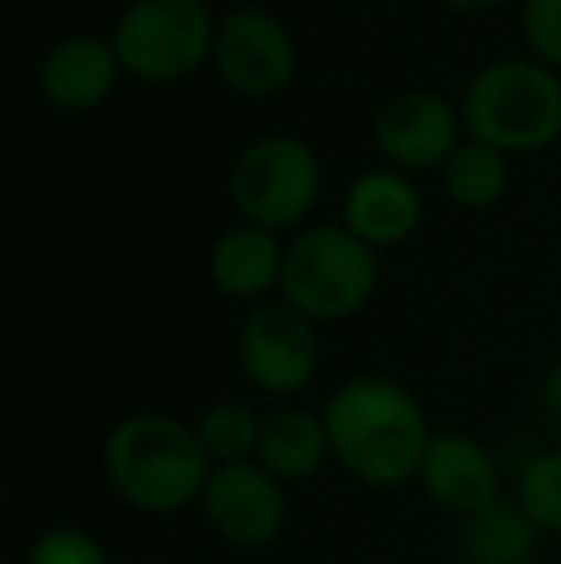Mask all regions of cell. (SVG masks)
Segmentation results:
<instances>
[{"label": "cell", "mask_w": 561, "mask_h": 564, "mask_svg": "<svg viewBox=\"0 0 561 564\" xmlns=\"http://www.w3.org/2000/svg\"><path fill=\"white\" fill-rule=\"evenodd\" d=\"M323 423L338 468L381 491L416 480L434 434L412 388L385 372H358L343 380L323 403Z\"/></svg>", "instance_id": "6da1fadb"}, {"label": "cell", "mask_w": 561, "mask_h": 564, "mask_svg": "<svg viewBox=\"0 0 561 564\" xmlns=\"http://www.w3.org/2000/svg\"><path fill=\"white\" fill-rule=\"evenodd\" d=\"M100 465L112 496L142 514H177L196 507L216 468L196 426L165 411H136L120 419L108 431Z\"/></svg>", "instance_id": "7a4b0ae2"}, {"label": "cell", "mask_w": 561, "mask_h": 564, "mask_svg": "<svg viewBox=\"0 0 561 564\" xmlns=\"http://www.w3.org/2000/svg\"><path fill=\"white\" fill-rule=\"evenodd\" d=\"M465 139L500 154H539L561 139V74L542 62L496 58L462 93Z\"/></svg>", "instance_id": "3957f363"}, {"label": "cell", "mask_w": 561, "mask_h": 564, "mask_svg": "<svg viewBox=\"0 0 561 564\" xmlns=\"http://www.w3.org/2000/svg\"><path fill=\"white\" fill-rule=\"evenodd\" d=\"M381 261L343 224L300 227L284 242V269L278 296L300 315L320 323H343L374 300Z\"/></svg>", "instance_id": "277c9868"}, {"label": "cell", "mask_w": 561, "mask_h": 564, "mask_svg": "<svg viewBox=\"0 0 561 564\" xmlns=\"http://www.w3.org/2000/svg\"><path fill=\"white\" fill-rule=\"evenodd\" d=\"M323 193V162L300 134H258L235 154L227 173V200L239 224L266 227L273 235L304 227Z\"/></svg>", "instance_id": "5b68a950"}, {"label": "cell", "mask_w": 561, "mask_h": 564, "mask_svg": "<svg viewBox=\"0 0 561 564\" xmlns=\"http://www.w3.org/2000/svg\"><path fill=\"white\" fill-rule=\"evenodd\" d=\"M216 23L208 0H131L108 39L128 77L173 85L212 62Z\"/></svg>", "instance_id": "8992f818"}, {"label": "cell", "mask_w": 561, "mask_h": 564, "mask_svg": "<svg viewBox=\"0 0 561 564\" xmlns=\"http://www.w3.org/2000/svg\"><path fill=\"white\" fill-rule=\"evenodd\" d=\"M235 357L250 384L270 400H292L320 372V330L284 300H266L247 312L235 338Z\"/></svg>", "instance_id": "52a82bcc"}, {"label": "cell", "mask_w": 561, "mask_h": 564, "mask_svg": "<svg viewBox=\"0 0 561 564\" xmlns=\"http://www.w3.org/2000/svg\"><path fill=\"white\" fill-rule=\"evenodd\" d=\"M212 69L235 97H278L296 77V39L270 8H231L216 23Z\"/></svg>", "instance_id": "ba28073f"}, {"label": "cell", "mask_w": 561, "mask_h": 564, "mask_svg": "<svg viewBox=\"0 0 561 564\" xmlns=\"http://www.w3.org/2000/svg\"><path fill=\"white\" fill-rule=\"evenodd\" d=\"M196 511L219 542L235 550H266L284 534L289 496L278 476L266 473L258 460H239L212 468Z\"/></svg>", "instance_id": "9c48e42d"}, {"label": "cell", "mask_w": 561, "mask_h": 564, "mask_svg": "<svg viewBox=\"0 0 561 564\" xmlns=\"http://www.w3.org/2000/svg\"><path fill=\"white\" fill-rule=\"evenodd\" d=\"M377 154L400 173L442 170L465 142L462 108L434 89H400L381 100L369 123Z\"/></svg>", "instance_id": "30bf717a"}, {"label": "cell", "mask_w": 561, "mask_h": 564, "mask_svg": "<svg viewBox=\"0 0 561 564\" xmlns=\"http://www.w3.org/2000/svg\"><path fill=\"white\" fill-rule=\"evenodd\" d=\"M416 484H420L423 496L434 507L457 514V519H465V514L481 511V507H488L493 499L504 496L500 465H496L493 449L465 431L431 434Z\"/></svg>", "instance_id": "8fae6325"}, {"label": "cell", "mask_w": 561, "mask_h": 564, "mask_svg": "<svg viewBox=\"0 0 561 564\" xmlns=\"http://www.w3.org/2000/svg\"><path fill=\"white\" fill-rule=\"evenodd\" d=\"M120 77L128 74L116 58L112 39L85 35V31L62 35L39 58V89L46 105L58 112H97L120 89Z\"/></svg>", "instance_id": "7c38bea8"}, {"label": "cell", "mask_w": 561, "mask_h": 564, "mask_svg": "<svg viewBox=\"0 0 561 564\" xmlns=\"http://www.w3.org/2000/svg\"><path fill=\"white\" fill-rule=\"evenodd\" d=\"M423 224V196L408 173L392 165L362 170L343 193V227L377 253L404 246Z\"/></svg>", "instance_id": "4fadbf2b"}, {"label": "cell", "mask_w": 561, "mask_h": 564, "mask_svg": "<svg viewBox=\"0 0 561 564\" xmlns=\"http://www.w3.org/2000/svg\"><path fill=\"white\" fill-rule=\"evenodd\" d=\"M281 269L284 242L266 227L235 224L208 246V281L227 300L266 304L281 289Z\"/></svg>", "instance_id": "5bb4252c"}, {"label": "cell", "mask_w": 561, "mask_h": 564, "mask_svg": "<svg viewBox=\"0 0 561 564\" xmlns=\"http://www.w3.org/2000/svg\"><path fill=\"white\" fill-rule=\"evenodd\" d=\"M255 460L270 476H278L284 488L315 480L327 468V460H335L323 411L284 403V408H273L270 415H262V438H258Z\"/></svg>", "instance_id": "9a60e30c"}, {"label": "cell", "mask_w": 561, "mask_h": 564, "mask_svg": "<svg viewBox=\"0 0 561 564\" xmlns=\"http://www.w3.org/2000/svg\"><path fill=\"white\" fill-rule=\"evenodd\" d=\"M539 545L542 530L516 496H500L457 519V553L465 564H535Z\"/></svg>", "instance_id": "2e32d148"}, {"label": "cell", "mask_w": 561, "mask_h": 564, "mask_svg": "<svg viewBox=\"0 0 561 564\" xmlns=\"http://www.w3.org/2000/svg\"><path fill=\"white\" fill-rule=\"evenodd\" d=\"M511 181L508 154L485 147L477 139H465L454 154L442 165V188H446L450 204L465 212H488L504 200Z\"/></svg>", "instance_id": "e0dca14e"}, {"label": "cell", "mask_w": 561, "mask_h": 564, "mask_svg": "<svg viewBox=\"0 0 561 564\" xmlns=\"http://www.w3.org/2000/svg\"><path fill=\"white\" fill-rule=\"evenodd\" d=\"M196 434L208 453L212 465H239V460H255L258 438H262V415L250 408L247 400H219L204 408L196 419Z\"/></svg>", "instance_id": "ac0fdd59"}, {"label": "cell", "mask_w": 561, "mask_h": 564, "mask_svg": "<svg viewBox=\"0 0 561 564\" xmlns=\"http://www.w3.org/2000/svg\"><path fill=\"white\" fill-rule=\"evenodd\" d=\"M516 499L542 534L561 538V446L542 449L519 468Z\"/></svg>", "instance_id": "d6986e66"}, {"label": "cell", "mask_w": 561, "mask_h": 564, "mask_svg": "<svg viewBox=\"0 0 561 564\" xmlns=\"http://www.w3.org/2000/svg\"><path fill=\"white\" fill-rule=\"evenodd\" d=\"M23 564H112V557L85 527H51L28 545Z\"/></svg>", "instance_id": "ffe728a7"}, {"label": "cell", "mask_w": 561, "mask_h": 564, "mask_svg": "<svg viewBox=\"0 0 561 564\" xmlns=\"http://www.w3.org/2000/svg\"><path fill=\"white\" fill-rule=\"evenodd\" d=\"M527 54L561 74V0H519Z\"/></svg>", "instance_id": "44dd1931"}, {"label": "cell", "mask_w": 561, "mask_h": 564, "mask_svg": "<svg viewBox=\"0 0 561 564\" xmlns=\"http://www.w3.org/2000/svg\"><path fill=\"white\" fill-rule=\"evenodd\" d=\"M539 403L542 411H547L550 423L561 426V357L554 365H547V372H542L539 380Z\"/></svg>", "instance_id": "7402d4cb"}, {"label": "cell", "mask_w": 561, "mask_h": 564, "mask_svg": "<svg viewBox=\"0 0 561 564\" xmlns=\"http://www.w3.org/2000/svg\"><path fill=\"white\" fill-rule=\"evenodd\" d=\"M439 4L454 8V12H488V8H500L508 0H439Z\"/></svg>", "instance_id": "603a6c76"}, {"label": "cell", "mask_w": 561, "mask_h": 564, "mask_svg": "<svg viewBox=\"0 0 561 564\" xmlns=\"http://www.w3.org/2000/svg\"><path fill=\"white\" fill-rule=\"evenodd\" d=\"M128 564H173V561H128Z\"/></svg>", "instance_id": "cb8c5ba5"}]
</instances>
